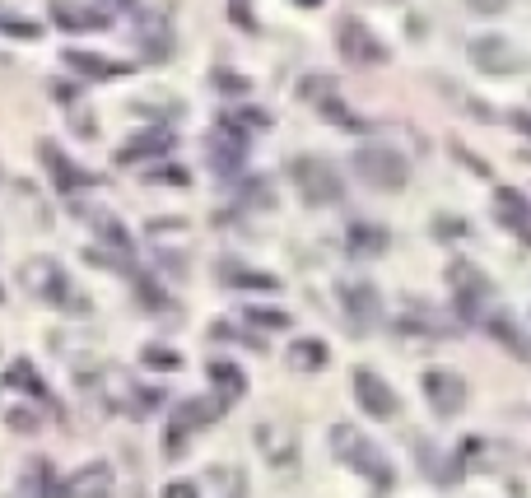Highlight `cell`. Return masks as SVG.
I'll list each match as a JSON object with an SVG mask.
<instances>
[{
	"label": "cell",
	"mask_w": 531,
	"mask_h": 498,
	"mask_svg": "<svg viewBox=\"0 0 531 498\" xmlns=\"http://www.w3.org/2000/svg\"><path fill=\"white\" fill-rule=\"evenodd\" d=\"M424 396H429V405H434V415H443V419H452L457 410L466 405V382L457 373H443V368H434V373H424Z\"/></svg>",
	"instance_id": "8fae6325"
},
{
	"label": "cell",
	"mask_w": 531,
	"mask_h": 498,
	"mask_svg": "<svg viewBox=\"0 0 531 498\" xmlns=\"http://www.w3.org/2000/svg\"><path fill=\"white\" fill-rule=\"evenodd\" d=\"M112 489V466L108 461H94V466H84L66 480V494L70 498H108Z\"/></svg>",
	"instance_id": "ac0fdd59"
},
{
	"label": "cell",
	"mask_w": 531,
	"mask_h": 498,
	"mask_svg": "<svg viewBox=\"0 0 531 498\" xmlns=\"http://www.w3.org/2000/svg\"><path fill=\"white\" fill-rule=\"evenodd\" d=\"M513 126H518V131H527V135H531V112H513Z\"/></svg>",
	"instance_id": "836d02e7"
},
{
	"label": "cell",
	"mask_w": 531,
	"mask_h": 498,
	"mask_svg": "<svg viewBox=\"0 0 531 498\" xmlns=\"http://www.w3.org/2000/svg\"><path fill=\"white\" fill-rule=\"evenodd\" d=\"M140 364H150L154 373H177V368H182V354L168 350V345H145V350H140Z\"/></svg>",
	"instance_id": "4316f807"
},
{
	"label": "cell",
	"mask_w": 531,
	"mask_h": 498,
	"mask_svg": "<svg viewBox=\"0 0 531 498\" xmlns=\"http://www.w3.org/2000/svg\"><path fill=\"white\" fill-rule=\"evenodd\" d=\"M5 424H10L14 433H33V429H38V415L24 410V405H14V410H5Z\"/></svg>",
	"instance_id": "f1b7e54d"
},
{
	"label": "cell",
	"mask_w": 531,
	"mask_h": 498,
	"mask_svg": "<svg viewBox=\"0 0 531 498\" xmlns=\"http://www.w3.org/2000/svg\"><path fill=\"white\" fill-rule=\"evenodd\" d=\"M345 243H350V252H359V256H378V252H387V233L373 229V224H350Z\"/></svg>",
	"instance_id": "cb8c5ba5"
},
{
	"label": "cell",
	"mask_w": 531,
	"mask_h": 498,
	"mask_svg": "<svg viewBox=\"0 0 531 498\" xmlns=\"http://www.w3.org/2000/svg\"><path fill=\"white\" fill-rule=\"evenodd\" d=\"M448 280L457 284V294H462V317H471V312H476L480 298H490V275H485L476 261H452Z\"/></svg>",
	"instance_id": "5bb4252c"
},
{
	"label": "cell",
	"mask_w": 531,
	"mask_h": 498,
	"mask_svg": "<svg viewBox=\"0 0 531 498\" xmlns=\"http://www.w3.org/2000/svg\"><path fill=\"white\" fill-rule=\"evenodd\" d=\"M173 131H145L136 135L131 145L117 149V163H140V159H154V154H173Z\"/></svg>",
	"instance_id": "d6986e66"
},
{
	"label": "cell",
	"mask_w": 531,
	"mask_h": 498,
	"mask_svg": "<svg viewBox=\"0 0 531 498\" xmlns=\"http://www.w3.org/2000/svg\"><path fill=\"white\" fill-rule=\"evenodd\" d=\"M47 14H52V24L61 28V33H103V28H112V14L94 10V5H84V0H52Z\"/></svg>",
	"instance_id": "30bf717a"
},
{
	"label": "cell",
	"mask_w": 531,
	"mask_h": 498,
	"mask_svg": "<svg viewBox=\"0 0 531 498\" xmlns=\"http://www.w3.org/2000/svg\"><path fill=\"white\" fill-rule=\"evenodd\" d=\"M0 303H5V289H0Z\"/></svg>",
	"instance_id": "8d00e7d4"
},
{
	"label": "cell",
	"mask_w": 531,
	"mask_h": 498,
	"mask_svg": "<svg viewBox=\"0 0 531 498\" xmlns=\"http://www.w3.org/2000/svg\"><path fill=\"white\" fill-rule=\"evenodd\" d=\"M494 210H499V224H504L508 233H518L522 243H531V201L522 196V191L504 187L499 196H494Z\"/></svg>",
	"instance_id": "e0dca14e"
},
{
	"label": "cell",
	"mask_w": 531,
	"mask_h": 498,
	"mask_svg": "<svg viewBox=\"0 0 531 498\" xmlns=\"http://www.w3.org/2000/svg\"><path fill=\"white\" fill-rule=\"evenodd\" d=\"M150 182H159V187H187L191 177H187V168H177L173 163V168H154Z\"/></svg>",
	"instance_id": "f546056e"
},
{
	"label": "cell",
	"mask_w": 531,
	"mask_h": 498,
	"mask_svg": "<svg viewBox=\"0 0 531 498\" xmlns=\"http://www.w3.org/2000/svg\"><path fill=\"white\" fill-rule=\"evenodd\" d=\"M112 5H136V0H112Z\"/></svg>",
	"instance_id": "d590c367"
},
{
	"label": "cell",
	"mask_w": 531,
	"mask_h": 498,
	"mask_svg": "<svg viewBox=\"0 0 531 498\" xmlns=\"http://www.w3.org/2000/svg\"><path fill=\"white\" fill-rule=\"evenodd\" d=\"M219 410H224V405H205V401H196V396L177 401V410L168 415V433H164V452H168V457H182V447H187V433L201 429V424H210Z\"/></svg>",
	"instance_id": "ba28073f"
},
{
	"label": "cell",
	"mask_w": 531,
	"mask_h": 498,
	"mask_svg": "<svg viewBox=\"0 0 531 498\" xmlns=\"http://www.w3.org/2000/svg\"><path fill=\"white\" fill-rule=\"evenodd\" d=\"M205 373H210V382H215V401L219 405H229V401H238V396H243L247 391V377H243V368L238 364H229V359H215V364L205 368Z\"/></svg>",
	"instance_id": "ffe728a7"
},
{
	"label": "cell",
	"mask_w": 531,
	"mask_h": 498,
	"mask_svg": "<svg viewBox=\"0 0 531 498\" xmlns=\"http://www.w3.org/2000/svg\"><path fill=\"white\" fill-rule=\"evenodd\" d=\"M331 452H336L345 466H354V475H368V485H373V489H392L396 485L387 457L368 443L364 433H354L350 424H336V429H331Z\"/></svg>",
	"instance_id": "6da1fadb"
},
{
	"label": "cell",
	"mask_w": 531,
	"mask_h": 498,
	"mask_svg": "<svg viewBox=\"0 0 531 498\" xmlns=\"http://www.w3.org/2000/svg\"><path fill=\"white\" fill-rule=\"evenodd\" d=\"M52 98H61V103H70V98H75V89H70V84H52Z\"/></svg>",
	"instance_id": "d6a6232c"
},
{
	"label": "cell",
	"mask_w": 531,
	"mask_h": 498,
	"mask_svg": "<svg viewBox=\"0 0 531 498\" xmlns=\"http://www.w3.org/2000/svg\"><path fill=\"white\" fill-rule=\"evenodd\" d=\"M61 66H70V75H80V80H122V75H131V70H136V66H122V61H112V56L75 52V47L61 56Z\"/></svg>",
	"instance_id": "9a60e30c"
},
{
	"label": "cell",
	"mask_w": 531,
	"mask_h": 498,
	"mask_svg": "<svg viewBox=\"0 0 531 498\" xmlns=\"http://www.w3.org/2000/svg\"><path fill=\"white\" fill-rule=\"evenodd\" d=\"M19 284H24L33 298L52 303V308H84V298L75 294V284L66 280V270L56 266L52 256H33L19 266Z\"/></svg>",
	"instance_id": "7a4b0ae2"
},
{
	"label": "cell",
	"mask_w": 531,
	"mask_h": 498,
	"mask_svg": "<svg viewBox=\"0 0 531 498\" xmlns=\"http://www.w3.org/2000/svg\"><path fill=\"white\" fill-rule=\"evenodd\" d=\"M294 5H303V10H317V5H327V0H294Z\"/></svg>",
	"instance_id": "e575fe53"
},
{
	"label": "cell",
	"mask_w": 531,
	"mask_h": 498,
	"mask_svg": "<svg viewBox=\"0 0 531 498\" xmlns=\"http://www.w3.org/2000/svg\"><path fill=\"white\" fill-rule=\"evenodd\" d=\"M350 391H354V401L364 405V415H368V419H396V410H401V401H396L392 382H382L373 368H354Z\"/></svg>",
	"instance_id": "52a82bcc"
},
{
	"label": "cell",
	"mask_w": 531,
	"mask_h": 498,
	"mask_svg": "<svg viewBox=\"0 0 531 498\" xmlns=\"http://www.w3.org/2000/svg\"><path fill=\"white\" fill-rule=\"evenodd\" d=\"M247 322H257L261 331H280V326H289L285 312H271V308H243Z\"/></svg>",
	"instance_id": "83f0119b"
},
{
	"label": "cell",
	"mask_w": 531,
	"mask_h": 498,
	"mask_svg": "<svg viewBox=\"0 0 531 498\" xmlns=\"http://www.w3.org/2000/svg\"><path fill=\"white\" fill-rule=\"evenodd\" d=\"M0 38H19V42H38L42 28L28 19V14L10 10V5H0Z\"/></svg>",
	"instance_id": "603a6c76"
},
{
	"label": "cell",
	"mask_w": 531,
	"mask_h": 498,
	"mask_svg": "<svg viewBox=\"0 0 531 498\" xmlns=\"http://www.w3.org/2000/svg\"><path fill=\"white\" fill-rule=\"evenodd\" d=\"M164 498H201V494H196V485L177 480V485H168V489H164Z\"/></svg>",
	"instance_id": "4dcf8cb0"
},
{
	"label": "cell",
	"mask_w": 531,
	"mask_h": 498,
	"mask_svg": "<svg viewBox=\"0 0 531 498\" xmlns=\"http://www.w3.org/2000/svg\"><path fill=\"white\" fill-rule=\"evenodd\" d=\"M136 47L145 61H164L168 52H173V28H168V14H145L136 28Z\"/></svg>",
	"instance_id": "2e32d148"
},
{
	"label": "cell",
	"mask_w": 531,
	"mask_h": 498,
	"mask_svg": "<svg viewBox=\"0 0 531 498\" xmlns=\"http://www.w3.org/2000/svg\"><path fill=\"white\" fill-rule=\"evenodd\" d=\"M490 336L499 340V345H508V350L518 354L522 364H531V340H527V331H522L513 317H494V322H490Z\"/></svg>",
	"instance_id": "7402d4cb"
},
{
	"label": "cell",
	"mask_w": 531,
	"mask_h": 498,
	"mask_svg": "<svg viewBox=\"0 0 531 498\" xmlns=\"http://www.w3.org/2000/svg\"><path fill=\"white\" fill-rule=\"evenodd\" d=\"M471 10H480V14H494V10H504V0H466Z\"/></svg>",
	"instance_id": "1f68e13d"
},
{
	"label": "cell",
	"mask_w": 531,
	"mask_h": 498,
	"mask_svg": "<svg viewBox=\"0 0 531 498\" xmlns=\"http://www.w3.org/2000/svg\"><path fill=\"white\" fill-rule=\"evenodd\" d=\"M38 159H42V168H47V177H52V187L66 191V196H75V191H84V187H94V182H98V177L89 173V168H80V163L70 159L56 140H42Z\"/></svg>",
	"instance_id": "8992f818"
},
{
	"label": "cell",
	"mask_w": 531,
	"mask_h": 498,
	"mask_svg": "<svg viewBox=\"0 0 531 498\" xmlns=\"http://www.w3.org/2000/svg\"><path fill=\"white\" fill-rule=\"evenodd\" d=\"M294 182H299V196L308 205H336L345 196V182L327 159H299L294 163Z\"/></svg>",
	"instance_id": "277c9868"
},
{
	"label": "cell",
	"mask_w": 531,
	"mask_h": 498,
	"mask_svg": "<svg viewBox=\"0 0 531 498\" xmlns=\"http://www.w3.org/2000/svg\"><path fill=\"white\" fill-rule=\"evenodd\" d=\"M471 61H476L480 70H490V75H518L522 70L518 47L504 38H476L471 42Z\"/></svg>",
	"instance_id": "4fadbf2b"
},
{
	"label": "cell",
	"mask_w": 531,
	"mask_h": 498,
	"mask_svg": "<svg viewBox=\"0 0 531 498\" xmlns=\"http://www.w3.org/2000/svg\"><path fill=\"white\" fill-rule=\"evenodd\" d=\"M205 154H210V163H215L219 173H238L247 159V131H233V122L224 117V126L205 140Z\"/></svg>",
	"instance_id": "7c38bea8"
},
{
	"label": "cell",
	"mask_w": 531,
	"mask_h": 498,
	"mask_svg": "<svg viewBox=\"0 0 531 498\" xmlns=\"http://www.w3.org/2000/svg\"><path fill=\"white\" fill-rule=\"evenodd\" d=\"M327 359H331V350L313 336H303L289 345V364L299 368V373H317V368H327Z\"/></svg>",
	"instance_id": "44dd1931"
},
{
	"label": "cell",
	"mask_w": 531,
	"mask_h": 498,
	"mask_svg": "<svg viewBox=\"0 0 531 498\" xmlns=\"http://www.w3.org/2000/svg\"><path fill=\"white\" fill-rule=\"evenodd\" d=\"M5 387H19V391H28L33 401H47V387H42V377L33 373V364H28V359L10 364V373H5Z\"/></svg>",
	"instance_id": "d4e9b609"
},
{
	"label": "cell",
	"mask_w": 531,
	"mask_h": 498,
	"mask_svg": "<svg viewBox=\"0 0 531 498\" xmlns=\"http://www.w3.org/2000/svg\"><path fill=\"white\" fill-rule=\"evenodd\" d=\"M224 275H229V284H252V289H261V294H271V289H280V280L275 275H266V270H247V266H224Z\"/></svg>",
	"instance_id": "484cf974"
},
{
	"label": "cell",
	"mask_w": 531,
	"mask_h": 498,
	"mask_svg": "<svg viewBox=\"0 0 531 498\" xmlns=\"http://www.w3.org/2000/svg\"><path fill=\"white\" fill-rule=\"evenodd\" d=\"M336 47H341V56L350 61V66H364V70H373V66L387 61V47H382V38L364 24V19H341V28H336Z\"/></svg>",
	"instance_id": "5b68a950"
},
{
	"label": "cell",
	"mask_w": 531,
	"mask_h": 498,
	"mask_svg": "<svg viewBox=\"0 0 531 498\" xmlns=\"http://www.w3.org/2000/svg\"><path fill=\"white\" fill-rule=\"evenodd\" d=\"M341 308H345V322H350V331H373L382 317V303H378V289L364 280H350L341 284Z\"/></svg>",
	"instance_id": "9c48e42d"
},
{
	"label": "cell",
	"mask_w": 531,
	"mask_h": 498,
	"mask_svg": "<svg viewBox=\"0 0 531 498\" xmlns=\"http://www.w3.org/2000/svg\"><path fill=\"white\" fill-rule=\"evenodd\" d=\"M350 163H354V177H359L364 187H373V191H401V187H406V177H410L406 159H401L392 145H364V149H354Z\"/></svg>",
	"instance_id": "3957f363"
}]
</instances>
